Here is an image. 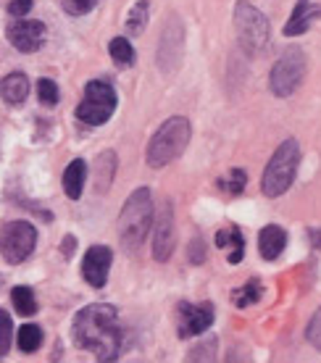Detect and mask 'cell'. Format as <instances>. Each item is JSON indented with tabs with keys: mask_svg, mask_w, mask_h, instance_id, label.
<instances>
[{
	"mask_svg": "<svg viewBox=\"0 0 321 363\" xmlns=\"http://www.w3.org/2000/svg\"><path fill=\"white\" fill-rule=\"evenodd\" d=\"M311 237H313V247H321V232L319 229H311Z\"/></svg>",
	"mask_w": 321,
	"mask_h": 363,
	"instance_id": "obj_33",
	"label": "cell"
},
{
	"mask_svg": "<svg viewBox=\"0 0 321 363\" xmlns=\"http://www.w3.org/2000/svg\"><path fill=\"white\" fill-rule=\"evenodd\" d=\"M190 261L193 264H203L205 261V245H203V237H195L193 242H190Z\"/></svg>",
	"mask_w": 321,
	"mask_h": 363,
	"instance_id": "obj_30",
	"label": "cell"
},
{
	"mask_svg": "<svg viewBox=\"0 0 321 363\" xmlns=\"http://www.w3.org/2000/svg\"><path fill=\"white\" fill-rule=\"evenodd\" d=\"M245 182H248V177H245V172H230V177L227 179L219 182V187L224 192H230V195H240V192L245 190Z\"/></svg>",
	"mask_w": 321,
	"mask_h": 363,
	"instance_id": "obj_24",
	"label": "cell"
},
{
	"mask_svg": "<svg viewBox=\"0 0 321 363\" xmlns=\"http://www.w3.org/2000/svg\"><path fill=\"white\" fill-rule=\"evenodd\" d=\"M74 247H77V240H74V237H66L64 240V258H72Z\"/></svg>",
	"mask_w": 321,
	"mask_h": 363,
	"instance_id": "obj_32",
	"label": "cell"
},
{
	"mask_svg": "<svg viewBox=\"0 0 321 363\" xmlns=\"http://www.w3.org/2000/svg\"><path fill=\"white\" fill-rule=\"evenodd\" d=\"M319 16H321L319 6H313L311 0H298L293 16H290V21H287V27H285V35L287 37L303 35V32H308V27H311Z\"/></svg>",
	"mask_w": 321,
	"mask_h": 363,
	"instance_id": "obj_13",
	"label": "cell"
},
{
	"mask_svg": "<svg viewBox=\"0 0 321 363\" xmlns=\"http://www.w3.org/2000/svg\"><path fill=\"white\" fill-rule=\"evenodd\" d=\"M113 111H116V90L108 82H87L84 100L77 106V118L90 127H101L113 116Z\"/></svg>",
	"mask_w": 321,
	"mask_h": 363,
	"instance_id": "obj_6",
	"label": "cell"
},
{
	"mask_svg": "<svg viewBox=\"0 0 321 363\" xmlns=\"http://www.w3.org/2000/svg\"><path fill=\"white\" fill-rule=\"evenodd\" d=\"M258 298H261V284H258L256 279H250L248 284H242L240 290H235V295H232V303H235L237 308H248V306L258 303Z\"/></svg>",
	"mask_w": 321,
	"mask_h": 363,
	"instance_id": "obj_22",
	"label": "cell"
},
{
	"mask_svg": "<svg viewBox=\"0 0 321 363\" xmlns=\"http://www.w3.org/2000/svg\"><path fill=\"white\" fill-rule=\"evenodd\" d=\"M37 95H40L43 106H55L58 103V87H55L53 79H40L37 82Z\"/></svg>",
	"mask_w": 321,
	"mask_h": 363,
	"instance_id": "obj_26",
	"label": "cell"
},
{
	"mask_svg": "<svg viewBox=\"0 0 321 363\" xmlns=\"http://www.w3.org/2000/svg\"><path fill=\"white\" fill-rule=\"evenodd\" d=\"M258 247H261V255L266 261H276L287 247V232L282 227H276V224H269L258 235Z\"/></svg>",
	"mask_w": 321,
	"mask_h": 363,
	"instance_id": "obj_14",
	"label": "cell"
},
{
	"mask_svg": "<svg viewBox=\"0 0 321 363\" xmlns=\"http://www.w3.org/2000/svg\"><path fill=\"white\" fill-rule=\"evenodd\" d=\"M84 179H87V164H84L82 158H77V161H72V164L66 166V172H64V192L72 200L82 198Z\"/></svg>",
	"mask_w": 321,
	"mask_h": 363,
	"instance_id": "obj_16",
	"label": "cell"
},
{
	"mask_svg": "<svg viewBox=\"0 0 321 363\" xmlns=\"http://www.w3.org/2000/svg\"><path fill=\"white\" fill-rule=\"evenodd\" d=\"M216 245L224 247V245H232V253H230V264H240L242 261V247H245V240L240 235V229H224L216 235Z\"/></svg>",
	"mask_w": 321,
	"mask_h": 363,
	"instance_id": "obj_18",
	"label": "cell"
},
{
	"mask_svg": "<svg viewBox=\"0 0 321 363\" xmlns=\"http://www.w3.org/2000/svg\"><path fill=\"white\" fill-rule=\"evenodd\" d=\"M27 95H29V79L24 74L13 72L0 82V98L6 100V103H11V106H21L27 100Z\"/></svg>",
	"mask_w": 321,
	"mask_h": 363,
	"instance_id": "obj_15",
	"label": "cell"
},
{
	"mask_svg": "<svg viewBox=\"0 0 321 363\" xmlns=\"http://www.w3.org/2000/svg\"><path fill=\"white\" fill-rule=\"evenodd\" d=\"M190 121L184 116H174L164 121L161 129H158L150 145H147V166L150 169H164L166 164H171L174 158L184 153V147L190 143Z\"/></svg>",
	"mask_w": 321,
	"mask_h": 363,
	"instance_id": "obj_3",
	"label": "cell"
},
{
	"mask_svg": "<svg viewBox=\"0 0 321 363\" xmlns=\"http://www.w3.org/2000/svg\"><path fill=\"white\" fill-rule=\"evenodd\" d=\"M92 174H95V187L98 192H106L111 187V182H113V174H116V153H106L98 155V161L92 166Z\"/></svg>",
	"mask_w": 321,
	"mask_h": 363,
	"instance_id": "obj_17",
	"label": "cell"
},
{
	"mask_svg": "<svg viewBox=\"0 0 321 363\" xmlns=\"http://www.w3.org/2000/svg\"><path fill=\"white\" fill-rule=\"evenodd\" d=\"M298 166H300V145L295 140H287L276 147V153L271 155L266 172H264V195L269 198L285 195L298 174Z\"/></svg>",
	"mask_w": 321,
	"mask_h": 363,
	"instance_id": "obj_4",
	"label": "cell"
},
{
	"mask_svg": "<svg viewBox=\"0 0 321 363\" xmlns=\"http://www.w3.org/2000/svg\"><path fill=\"white\" fill-rule=\"evenodd\" d=\"M145 24H147V3L145 0H140L137 6H132V11H129L127 29L132 32V35H140V32L145 29Z\"/></svg>",
	"mask_w": 321,
	"mask_h": 363,
	"instance_id": "obj_23",
	"label": "cell"
},
{
	"mask_svg": "<svg viewBox=\"0 0 321 363\" xmlns=\"http://www.w3.org/2000/svg\"><path fill=\"white\" fill-rule=\"evenodd\" d=\"M11 300H13V308H16L18 316H35L37 313L35 292L29 290V287H13L11 290Z\"/></svg>",
	"mask_w": 321,
	"mask_h": 363,
	"instance_id": "obj_19",
	"label": "cell"
},
{
	"mask_svg": "<svg viewBox=\"0 0 321 363\" xmlns=\"http://www.w3.org/2000/svg\"><path fill=\"white\" fill-rule=\"evenodd\" d=\"M305 77V55L300 48H287L285 53L279 55V61L271 69V77H269V84H271V92L279 95V98H290Z\"/></svg>",
	"mask_w": 321,
	"mask_h": 363,
	"instance_id": "obj_7",
	"label": "cell"
},
{
	"mask_svg": "<svg viewBox=\"0 0 321 363\" xmlns=\"http://www.w3.org/2000/svg\"><path fill=\"white\" fill-rule=\"evenodd\" d=\"M74 342L90 350L98 361H116L121 347V327H119V313L113 306L106 303H95L87 306L77 313L72 327Z\"/></svg>",
	"mask_w": 321,
	"mask_h": 363,
	"instance_id": "obj_1",
	"label": "cell"
},
{
	"mask_svg": "<svg viewBox=\"0 0 321 363\" xmlns=\"http://www.w3.org/2000/svg\"><path fill=\"white\" fill-rule=\"evenodd\" d=\"M213 358H216V340L213 337L190 350V361H213Z\"/></svg>",
	"mask_w": 321,
	"mask_h": 363,
	"instance_id": "obj_28",
	"label": "cell"
},
{
	"mask_svg": "<svg viewBox=\"0 0 321 363\" xmlns=\"http://www.w3.org/2000/svg\"><path fill=\"white\" fill-rule=\"evenodd\" d=\"M153 227V198L147 187H140L127 198L119 216V240L124 250H137Z\"/></svg>",
	"mask_w": 321,
	"mask_h": 363,
	"instance_id": "obj_2",
	"label": "cell"
},
{
	"mask_svg": "<svg viewBox=\"0 0 321 363\" xmlns=\"http://www.w3.org/2000/svg\"><path fill=\"white\" fill-rule=\"evenodd\" d=\"M6 32H9L11 45L16 48V50H21V53H35V50H40L47 35L43 21H32V18H24V16L11 21Z\"/></svg>",
	"mask_w": 321,
	"mask_h": 363,
	"instance_id": "obj_9",
	"label": "cell"
},
{
	"mask_svg": "<svg viewBox=\"0 0 321 363\" xmlns=\"http://www.w3.org/2000/svg\"><path fill=\"white\" fill-rule=\"evenodd\" d=\"M305 337L316 350H321V311L313 313V318L308 321V329H305Z\"/></svg>",
	"mask_w": 321,
	"mask_h": 363,
	"instance_id": "obj_29",
	"label": "cell"
},
{
	"mask_svg": "<svg viewBox=\"0 0 321 363\" xmlns=\"http://www.w3.org/2000/svg\"><path fill=\"white\" fill-rule=\"evenodd\" d=\"M111 264H113V253H111V247L106 245H95L87 250L82 261V274L84 279L90 281L92 287H106V281H108V272H111Z\"/></svg>",
	"mask_w": 321,
	"mask_h": 363,
	"instance_id": "obj_12",
	"label": "cell"
},
{
	"mask_svg": "<svg viewBox=\"0 0 321 363\" xmlns=\"http://www.w3.org/2000/svg\"><path fill=\"white\" fill-rule=\"evenodd\" d=\"M16 342H18V350H24V353H35L37 347L43 345V329L35 327V324H24V327L18 329Z\"/></svg>",
	"mask_w": 321,
	"mask_h": 363,
	"instance_id": "obj_20",
	"label": "cell"
},
{
	"mask_svg": "<svg viewBox=\"0 0 321 363\" xmlns=\"http://www.w3.org/2000/svg\"><path fill=\"white\" fill-rule=\"evenodd\" d=\"M37 245V229L29 221H9L0 229V253L9 264H24Z\"/></svg>",
	"mask_w": 321,
	"mask_h": 363,
	"instance_id": "obj_8",
	"label": "cell"
},
{
	"mask_svg": "<svg viewBox=\"0 0 321 363\" xmlns=\"http://www.w3.org/2000/svg\"><path fill=\"white\" fill-rule=\"evenodd\" d=\"M108 53L119 66H132V64H135V48H132V43H129V40H124V37L111 40Z\"/></svg>",
	"mask_w": 321,
	"mask_h": 363,
	"instance_id": "obj_21",
	"label": "cell"
},
{
	"mask_svg": "<svg viewBox=\"0 0 321 363\" xmlns=\"http://www.w3.org/2000/svg\"><path fill=\"white\" fill-rule=\"evenodd\" d=\"M11 337H13V321H11V316L6 311H0V355L9 353Z\"/></svg>",
	"mask_w": 321,
	"mask_h": 363,
	"instance_id": "obj_25",
	"label": "cell"
},
{
	"mask_svg": "<svg viewBox=\"0 0 321 363\" xmlns=\"http://www.w3.org/2000/svg\"><path fill=\"white\" fill-rule=\"evenodd\" d=\"M211 324H213L211 303H203V306H187V303H182V308H179V337L182 340L203 335L205 329H211Z\"/></svg>",
	"mask_w": 321,
	"mask_h": 363,
	"instance_id": "obj_11",
	"label": "cell"
},
{
	"mask_svg": "<svg viewBox=\"0 0 321 363\" xmlns=\"http://www.w3.org/2000/svg\"><path fill=\"white\" fill-rule=\"evenodd\" d=\"M64 3L66 13H72V16H82V13H90L101 0H61Z\"/></svg>",
	"mask_w": 321,
	"mask_h": 363,
	"instance_id": "obj_27",
	"label": "cell"
},
{
	"mask_svg": "<svg viewBox=\"0 0 321 363\" xmlns=\"http://www.w3.org/2000/svg\"><path fill=\"white\" fill-rule=\"evenodd\" d=\"M171 253H174V213H171V203L166 200L153 221V258L164 264L171 258Z\"/></svg>",
	"mask_w": 321,
	"mask_h": 363,
	"instance_id": "obj_10",
	"label": "cell"
},
{
	"mask_svg": "<svg viewBox=\"0 0 321 363\" xmlns=\"http://www.w3.org/2000/svg\"><path fill=\"white\" fill-rule=\"evenodd\" d=\"M29 11H32V0H11L9 13H11V16H13V18L27 16Z\"/></svg>",
	"mask_w": 321,
	"mask_h": 363,
	"instance_id": "obj_31",
	"label": "cell"
},
{
	"mask_svg": "<svg viewBox=\"0 0 321 363\" xmlns=\"http://www.w3.org/2000/svg\"><path fill=\"white\" fill-rule=\"evenodd\" d=\"M235 29H237L240 45L248 55L261 53L269 43V21L258 9H253L248 0L237 3L235 9Z\"/></svg>",
	"mask_w": 321,
	"mask_h": 363,
	"instance_id": "obj_5",
	"label": "cell"
}]
</instances>
